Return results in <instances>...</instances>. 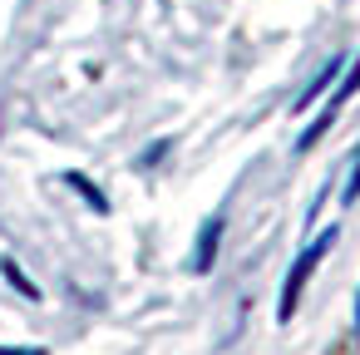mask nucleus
Here are the masks:
<instances>
[{
	"label": "nucleus",
	"mask_w": 360,
	"mask_h": 355,
	"mask_svg": "<svg viewBox=\"0 0 360 355\" xmlns=\"http://www.w3.org/2000/svg\"><path fill=\"white\" fill-rule=\"evenodd\" d=\"M340 70H345V55H330V60H326V65L311 75V84H306L296 99H291V114H306V109H311V104H316V99H321V94H326V89L340 79Z\"/></svg>",
	"instance_id": "obj_4"
},
{
	"label": "nucleus",
	"mask_w": 360,
	"mask_h": 355,
	"mask_svg": "<svg viewBox=\"0 0 360 355\" xmlns=\"http://www.w3.org/2000/svg\"><path fill=\"white\" fill-rule=\"evenodd\" d=\"M355 198H360V148L350 153V173H345V183H340V202L355 207Z\"/></svg>",
	"instance_id": "obj_7"
},
{
	"label": "nucleus",
	"mask_w": 360,
	"mask_h": 355,
	"mask_svg": "<svg viewBox=\"0 0 360 355\" xmlns=\"http://www.w3.org/2000/svg\"><path fill=\"white\" fill-rule=\"evenodd\" d=\"M222 232H227V212L217 207V212H212V217H207V222L198 227V247H193V262H188V266H193L198 276H207V271L217 266V247H222Z\"/></svg>",
	"instance_id": "obj_3"
},
{
	"label": "nucleus",
	"mask_w": 360,
	"mask_h": 355,
	"mask_svg": "<svg viewBox=\"0 0 360 355\" xmlns=\"http://www.w3.org/2000/svg\"><path fill=\"white\" fill-rule=\"evenodd\" d=\"M355 330H360V291H355Z\"/></svg>",
	"instance_id": "obj_10"
},
{
	"label": "nucleus",
	"mask_w": 360,
	"mask_h": 355,
	"mask_svg": "<svg viewBox=\"0 0 360 355\" xmlns=\"http://www.w3.org/2000/svg\"><path fill=\"white\" fill-rule=\"evenodd\" d=\"M0 355H50L45 345H0Z\"/></svg>",
	"instance_id": "obj_9"
},
{
	"label": "nucleus",
	"mask_w": 360,
	"mask_h": 355,
	"mask_svg": "<svg viewBox=\"0 0 360 355\" xmlns=\"http://www.w3.org/2000/svg\"><path fill=\"white\" fill-rule=\"evenodd\" d=\"M65 188H75V193H79V198H84V202H89V207L99 212V217H109V193H104V188H99V183L89 178V173L70 168V173H65Z\"/></svg>",
	"instance_id": "obj_5"
},
{
	"label": "nucleus",
	"mask_w": 360,
	"mask_h": 355,
	"mask_svg": "<svg viewBox=\"0 0 360 355\" xmlns=\"http://www.w3.org/2000/svg\"><path fill=\"white\" fill-rule=\"evenodd\" d=\"M355 94H360V55H355V60H345V70H340L335 89L326 94V104L316 109V119H311V124H306V129L296 134V153H311V148H316V143H321V138L330 134L335 114H340V109H345V104H350Z\"/></svg>",
	"instance_id": "obj_2"
},
{
	"label": "nucleus",
	"mask_w": 360,
	"mask_h": 355,
	"mask_svg": "<svg viewBox=\"0 0 360 355\" xmlns=\"http://www.w3.org/2000/svg\"><path fill=\"white\" fill-rule=\"evenodd\" d=\"M340 242V227H326V232H316L296 257H291V266H286V281H281V296H276V321L286 325L291 316H296V306H301V291H306V281L316 276V266L330 257V247Z\"/></svg>",
	"instance_id": "obj_1"
},
{
	"label": "nucleus",
	"mask_w": 360,
	"mask_h": 355,
	"mask_svg": "<svg viewBox=\"0 0 360 355\" xmlns=\"http://www.w3.org/2000/svg\"><path fill=\"white\" fill-rule=\"evenodd\" d=\"M168 153H173V138H158V143H148V148L139 153V168H158Z\"/></svg>",
	"instance_id": "obj_8"
},
{
	"label": "nucleus",
	"mask_w": 360,
	"mask_h": 355,
	"mask_svg": "<svg viewBox=\"0 0 360 355\" xmlns=\"http://www.w3.org/2000/svg\"><path fill=\"white\" fill-rule=\"evenodd\" d=\"M0 276H6V281H11V286H15V291H20L25 301H40V286L30 281V271H25V266H20L15 257H0Z\"/></svg>",
	"instance_id": "obj_6"
}]
</instances>
